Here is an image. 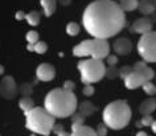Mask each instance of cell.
<instances>
[{"label":"cell","mask_w":156,"mask_h":136,"mask_svg":"<svg viewBox=\"0 0 156 136\" xmlns=\"http://www.w3.org/2000/svg\"><path fill=\"white\" fill-rule=\"evenodd\" d=\"M83 28L94 38H110L126 26V15L114 0H94L82 15Z\"/></svg>","instance_id":"1"},{"label":"cell","mask_w":156,"mask_h":136,"mask_svg":"<svg viewBox=\"0 0 156 136\" xmlns=\"http://www.w3.org/2000/svg\"><path fill=\"white\" fill-rule=\"evenodd\" d=\"M78 106L77 96L65 89H53L45 96L44 108L54 118H68L76 112Z\"/></svg>","instance_id":"2"},{"label":"cell","mask_w":156,"mask_h":136,"mask_svg":"<svg viewBox=\"0 0 156 136\" xmlns=\"http://www.w3.org/2000/svg\"><path fill=\"white\" fill-rule=\"evenodd\" d=\"M131 108L126 100H114L103 110V123L111 130H122L131 120Z\"/></svg>","instance_id":"3"},{"label":"cell","mask_w":156,"mask_h":136,"mask_svg":"<svg viewBox=\"0 0 156 136\" xmlns=\"http://www.w3.org/2000/svg\"><path fill=\"white\" fill-rule=\"evenodd\" d=\"M54 116L49 114L44 107H36L34 106L32 110L25 112V126L29 131L33 134L48 136L53 130Z\"/></svg>","instance_id":"4"},{"label":"cell","mask_w":156,"mask_h":136,"mask_svg":"<svg viewBox=\"0 0 156 136\" xmlns=\"http://www.w3.org/2000/svg\"><path fill=\"white\" fill-rule=\"evenodd\" d=\"M73 54L77 57L90 56L95 60H103L110 54V44L105 38H90L83 40L73 49Z\"/></svg>","instance_id":"5"},{"label":"cell","mask_w":156,"mask_h":136,"mask_svg":"<svg viewBox=\"0 0 156 136\" xmlns=\"http://www.w3.org/2000/svg\"><path fill=\"white\" fill-rule=\"evenodd\" d=\"M78 70L81 71V81L82 83H95L99 82L105 77L106 66L102 60H95V58H89L78 62Z\"/></svg>","instance_id":"6"},{"label":"cell","mask_w":156,"mask_h":136,"mask_svg":"<svg viewBox=\"0 0 156 136\" xmlns=\"http://www.w3.org/2000/svg\"><path fill=\"white\" fill-rule=\"evenodd\" d=\"M155 78V71L150 66H147L146 61H138L132 65V71L124 78V86L128 90H135L138 87H142V85L147 81Z\"/></svg>","instance_id":"7"},{"label":"cell","mask_w":156,"mask_h":136,"mask_svg":"<svg viewBox=\"0 0 156 136\" xmlns=\"http://www.w3.org/2000/svg\"><path fill=\"white\" fill-rule=\"evenodd\" d=\"M138 53L143 61L156 62V32L151 30L142 34L138 41Z\"/></svg>","instance_id":"8"},{"label":"cell","mask_w":156,"mask_h":136,"mask_svg":"<svg viewBox=\"0 0 156 136\" xmlns=\"http://www.w3.org/2000/svg\"><path fill=\"white\" fill-rule=\"evenodd\" d=\"M19 92V87L15 79L11 75H5L0 82V95L4 99H13L16 98Z\"/></svg>","instance_id":"9"},{"label":"cell","mask_w":156,"mask_h":136,"mask_svg":"<svg viewBox=\"0 0 156 136\" xmlns=\"http://www.w3.org/2000/svg\"><path fill=\"white\" fill-rule=\"evenodd\" d=\"M36 77L38 81H42V82H49L52 81L54 77H56V69H54L53 65L50 64H41L38 65V68L36 69Z\"/></svg>","instance_id":"10"},{"label":"cell","mask_w":156,"mask_h":136,"mask_svg":"<svg viewBox=\"0 0 156 136\" xmlns=\"http://www.w3.org/2000/svg\"><path fill=\"white\" fill-rule=\"evenodd\" d=\"M152 26H154V23L148 16H144V17H139L132 23V28L131 30L134 33H139V34H144L147 32H151L152 30Z\"/></svg>","instance_id":"11"},{"label":"cell","mask_w":156,"mask_h":136,"mask_svg":"<svg viewBox=\"0 0 156 136\" xmlns=\"http://www.w3.org/2000/svg\"><path fill=\"white\" fill-rule=\"evenodd\" d=\"M112 48H114L115 54L118 56H128L132 50V42L126 37H119L115 40Z\"/></svg>","instance_id":"12"},{"label":"cell","mask_w":156,"mask_h":136,"mask_svg":"<svg viewBox=\"0 0 156 136\" xmlns=\"http://www.w3.org/2000/svg\"><path fill=\"white\" fill-rule=\"evenodd\" d=\"M70 136H97V132L91 127L85 124H72Z\"/></svg>","instance_id":"13"},{"label":"cell","mask_w":156,"mask_h":136,"mask_svg":"<svg viewBox=\"0 0 156 136\" xmlns=\"http://www.w3.org/2000/svg\"><path fill=\"white\" fill-rule=\"evenodd\" d=\"M156 110V99L155 98H148L143 100L139 106V112L142 115H151Z\"/></svg>","instance_id":"14"},{"label":"cell","mask_w":156,"mask_h":136,"mask_svg":"<svg viewBox=\"0 0 156 136\" xmlns=\"http://www.w3.org/2000/svg\"><path fill=\"white\" fill-rule=\"evenodd\" d=\"M138 9H139V12L142 15H146V16H148V15L154 13L156 8H155L154 3H152V0H139Z\"/></svg>","instance_id":"15"},{"label":"cell","mask_w":156,"mask_h":136,"mask_svg":"<svg viewBox=\"0 0 156 136\" xmlns=\"http://www.w3.org/2000/svg\"><path fill=\"white\" fill-rule=\"evenodd\" d=\"M77 108H78V112L82 114L83 116H90L91 114H94L97 111V107L90 102V100H83L80 106H77Z\"/></svg>","instance_id":"16"},{"label":"cell","mask_w":156,"mask_h":136,"mask_svg":"<svg viewBox=\"0 0 156 136\" xmlns=\"http://www.w3.org/2000/svg\"><path fill=\"white\" fill-rule=\"evenodd\" d=\"M40 4L42 7V9H44V13L46 17H50L56 12L57 0H40Z\"/></svg>","instance_id":"17"},{"label":"cell","mask_w":156,"mask_h":136,"mask_svg":"<svg viewBox=\"0 0 156 136\" xmlns=\"http://www.w3.org/2000/svg\"><path fill=\"white\" fill-rule=\"evenodd\" d=\"M138 3L139 0H119L118 5L123 12H131V11H135L138 8Z\"/></svg>","instance_id":"18"},{"label":"cell","mask_w":156,"mask_h":136,"mask_svg":"<svg viewBox=\"0 0 156 136\" xmlns=\"http://www.w3.org/2000/svg\"><path fill=\"white\" fill-rule=\"evenodd\" d=\"M19 107H20L23 110V112L25 114V112H28L29 110H32L34 107V102L30 96H23L20 99V102H19Z\"/></svg>","instance_id":"19"},{"label":"cell","mask_w":156,"mask_h":136,"mask_svg":"<svg viewBox=\"0 0 156 136\" xmlns=\"http://www.w3.org/2000/svg\"><path fill=\"white\" fill-rule=\"evenodd\" d=\"M25 20L29 25L36 26L38 23H40V13H38L37 11H32V12H29L28 15H25Z\"/></svg>","instance_id":"20"},{"label":"cell","mask_w":156,"mask_h":136,"mask_svg":"<svg viewBox=\"0 0 156 136\" xmlns=\"http://www.w3.org/2000/svg\"><path fill=\"white\" fill-rule=\"evenodd\" d=\"M105 77L108 79L119 78V69H116L115 66H108V68H106V71H105Z\"/></svg>","instance_id":"21"},{"label":"cell","mask_w":156,"mask_h":136,"mask_svg":"<svg viewBox=\"0 0 156 136\" xmlns=\"http://www.w3.org/2000/svg\"><path fill=\"white\" fill-rule=\"evenodd\" d=\"M142 87H143V90L146 94H148L150 96H154L156 94V85H154L151 82V81H147V82H144L142 85Z\"/></svg>","instance_id":"22"},{"label":"cell","mask_w":156,"mask_h":136,"mask_svg":"<svg viewBox=\"0 0 156 136\" xmlns=\"http://www.w3.org/2000/svg\"><path fill=\"white\" fill-rule=\"evenodd\" d=\"M80 30H81L80 25H78L77 23H74V21L69 23V24L66 25V33H68L69 36H77V34L80 33Z\"/></svg>","instance_id":"23"},{"label":"cell","mask_w":156,"mask_h":136,"mask_svg":"<svg viewBox=\"0 0 156 136\" xmlns=\"http://www.w3.org/2000/svg\"><path fill=\"white\" fill-rule=\"evenodd\" d=\"M19 91H20L24 96H29L33 92V85L28 83V82L23 83V85H20V87H19Z\"/></svg>","instance_id":"24"},{"label":"cell","mask_w":156,"mask_h":136,"mask_svg":"<svg viewBox=\"0 0 156 136\" xmlns=\"http://www.w3.org/2000/svg\"><path fill=\"white\" fill-rule=\"evenodd\" d=\"M46 50H48V45H46V42H44V41H37L36 44H34L33 52H36L38 54H44Z\"/></svg>","instance_id":"25"},{"label":"cell","mask_w":156,"mask_h":136,"mask_svg":"<svg viewBox=\"0 0 156 136\" xmlns=\"http://www.w3.org/2000/svg\"><path fill=\"white\" fill-rule=\"evenodd\" d=\"M70 116H72V124H83L85 122V116L80 112H73Z\"/></svg>","instance_id":"26"},{"label":"cell","mask_w":156,"mask_h":136,"mask_svg":"<svg viewBox=\"0 0 156 136\" xmlns=\"http://www.w3.org/2000/svg\"><path fill=\"white\" fill-rule=\"evenodd\" d=\"M27 41H28L29 44H36L38 41V33L36 30H29V32L27 33Z\"/></svg>","instance_id":"27"},{"label":"cell","mask_w":156,"mask_h":136,"mask_svg":"<svg viewBox=\"0 0 156 136\" xmlns=\"http://www.w3.org/2000/svg\"><path fill=\"white\" fill-rule=\"evenodd\" d=\"M131 71H132V66H123V68H120L119 69V78L124 79Z\"/></svg>","instance_id":"28"},{"label":"cell","mask_w":156,"mask_h":136,"mask_svg":"<svg viewBox=\"0 0 156 136\" xmlns=\"http://www.w3.org/2000/svg\"><path fill=\"white\" fill-rule=\"evenodd\" d=\"M97 136H106L107 135V127H106V124L105 123H101L98 124V127H97Z\"/></svg>","instance_id":"29"},{"label":"cell","mask_w":156,"mask_h":136,"mask_svg":"<svg viewBox=\"0 0 156 136\" xmlns=\"http://www.w3.org/2000/svg\"><path fill=\"white\" fill-rule=\"evenodd\" d=\"M82 92L86 96H91L93 94H94V86H93L91 83H86L83 86V90H82Z\"/></svg>","instance_id":"30"},{"label":"cell","mask_w":156,"mask_h":136,"mask_svg":"<svg viewBox=\"0 0 156 136\" xmlns=\"http://www.w3.org/2000/svg\"><path fill=\"white\" fill-rule=\"evenodd\" d=\"M106 61L108 66H115L116 62H118V57H116V54H108L106 57Z\"/></svg>","instance_id":"31"},{"label":"cell","mask_w":156,"mask_h":136,"mask_svg":"<svg viewBox=\"0 0 156 136\" xmlns=\"http://www.w3.org/2000/svg\"><path fill=\"white\" fill-rule=\"evenodd\" d=\"M152 122H154V119H152L151 115H143L142 120H140V124L144 127V126H151Z\"/></svg>","instance_id":"32"},{"label":"cell","mask_w":156,"mask_h":136,"mask_svg":"<svg viewBox=\"0 0 156 136\" xmlns=\"http://www.w3.org/2000/svg\"><path fill=\"white\" fill-rule=\"evenodd\" d=\"M62 89H65V90H68V91H73L74 89H76V83H74L73 81H65Z\"/></svg>","instance_id":"33"},{"label":"cell","mask_w":156,"mask_h":136,"mask_svg":"<svg viewBox=\"0 0 156 136\" xmlns=\"http://www.w3.org/2000/svg\"><path fill=\"white\" fill-rule=\"evenodd\" d=\"M53 132H54V134H60V132H62V131H65L64 130V126H61V124H54V126H53V130H52Z\"/></svg>","instance_id":"34"},{"label":"cell","mask_w":156,"mask_h":136,"mask_svg":"<svg viewBox=\"0 0 156 136\" xmlns=\"http://www.w3.org/2000/svg\"><path fill=\"white\" fill-rule=\"evenodd\" d=\"M23 19H25V13L23 12V11L16 12V20H23Z\"/></svg>","instance_id":"35"},{"label":"cell","mask_w":156,"mask_h":136,"mask_svg":"<svg viewBox=\"0 0 156 136\" xmlns=\"http://www.w3.org/2000/svg\"><path fill=\"white\" fill-rule=\"evenodd\" d=\"M70 2H72V0H60V3H61L62 5H69Z\"/></svg>","instance_id":"36"},{"label":"cell","mask_w":156,"mask_h":136,"mask_svg":"<svg viewBox=\"0 0 156 136\" xmlns=\"http://www.w3.org/2000/svg\"><path fill=\"white\" fill-rule=\"evenodd\" d=\"M151 128H152V131H154V134H156V120H154V122H152Z\"/></svg>","instance_id":"37"},{"label":"cell","mask_w":156,"mask_h":136,"mask_svg":"<svg viewBox=\"0 0 156 136\" xmlns=\"http://www.w3.org/2000/svg\"><path fill=\"white\" fill-rule=\"evenodd\" d=\"M33 48H34V44H29V42H28V46H27V49H28L29 52H33Z\"/></svg>","instance_id":"38"},{"label":"cell","mask_w":156,"mask_h":136,"mask_svg":"<svg viewBox=\"0 0 156 136\" xmlns=\"http://www.w3.org/2000/svg\"><path fill=\"white\" fill-rule=\"evenodd\" d=\"M57 136H70V134L69 132H66V131H62V132H60Z\"/></svg>","instance_id":"39"},{"label":"cell","mask_w":156,"mask_h":136,"mask_svg":"<svg viewBox=\"0 0 156 136\" xmlns=\"http://www.w3.org/2000/svg\"><path fill=\"white\" fill-rule=\"evenodd\" d=\"M136 136H150V135H147L144 131H139L138 134H136Z\"/></svg>","instance_id":"40"},{"label":"cell","mask_w":156,"mask_h":136,"mask_svg":"<svg viewBox=\"0 0 156 136\" xmlns=\"http://www.w3.org/2000/svg\"><path fill=\"white\" fill-rule=\"evenodd\" d=\"M3 73H4V66H3V65H0V75H2Z\"/></svg>","instance_id":"41"},{"label":"cell","mask_w":156,"mask_h":136,"mask_svg":"<svg viewBox=\"0 0 156 136\" xmlns=\"http://www.w3.org/2000/svg\"><path fill=\"white\" fill-rule=\"evenodd\" d=\"M136 127L140 128V127H143V126H142V124H140V122H138V123H136Z\"/></svg>","instance_id":"42"},{"label":"cell","mask_w":156,"mask_h":136,"mask_svg":"<svg viewBox=\"0 0 156 136\" xmlns=\"http://www.w3.org/2000/svg\"><path fill=\"white\" fill-rule=\"evenodd\" d=\"M152 3H154V5H155V8H156V0H152Z\"/></svg>","instance_id":"43"},{"label":"cell","mask_w":156,"mask_h":136,"mask_svg":"<svg viewBox=\"0 0 156 136\" xmlns=\"http://www.w3.org/2000/svg\"><path fill=\"white\" fill-rule=\"evenodd\" d=\"M155 77H156V75H155Z\"/></svg>","instance_id":"44"}]
</instances>
